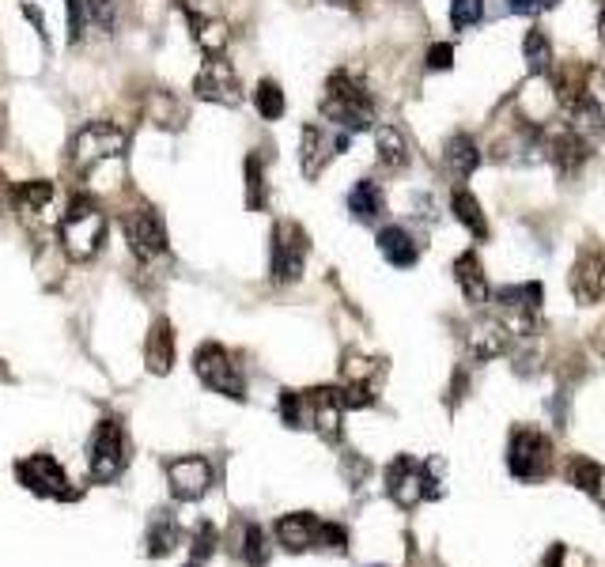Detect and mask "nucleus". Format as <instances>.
<instances>
[{
	"mask_svg": "<svg viewBox=\"0 0 605 567\" xmlns=\"http://www.w3.org/2000/svg\"><path fill=\"white\" fill-rule=\"evenodd\" d=\"M84 12L99 31H114L118 23V0H84Z\"/></svg>",
	"mask_w": 605,
	"mask_h": 567,
	"instance_id": "e433bc0d",
	"label": "nucleus"
},
{
	"mask_svg": "<svg viewBox=\"0 0 605 567\" xmlns=\"http://www.w3.org/2000/svg\"><path fill=\"white\" fill-rule=\"evenodd\" d=\"M0 140H4V106H0Z\"/></svg>",
	"mask_w": 605,
	"mask_h": 567,
	"instance_id": "a18cd8bd",
	"label": "nucleus"
},
{
	"mask_svg": "<svg viewBox=\"0 0 605 567\" xmlns=\"http://www.w3.org/2000/svg\"><path fill=\"white\" fill-rule=\"evenodd\" d=\"M140 110H144V118L152 121V125H159V129H178V125L186 121V110H182V103L174 99L171 91H148Z\"/></svg>",
	"mask_w": 605,
	"mask_h": 567,
	"instance_id": "4be33fe9",
	"label": "nucleus"
},
{
	"mask_svg": "<svg viewBox=\"0 0 605 567\" xmlns=\"http://www.w3.org/2000/svg\"><path fill=\"white\" fill-rule=\"evenodd\" d=\"M598 35H602V42H605V12H602V19H598Z\"/></svg>",
	"mask_w": 605,
	"mask_h": 567,
	"instance_id": "c03bdc74",
	"label": "nucleus"
},
{
	"mask_svg": "<svg viewBox=\"0 0 605 567\" xmlns=\"http://www.w3.org/2000/svg\"><path fill=\"white\" fill-rule=\"evenodd\" d=\"M129 148L125 129L114 121H87L84 129L72 137V163L84 174H91L95 167H103L110 159H121V152Z\"/></svg>",
	"mask_w": 605,
	"mask_h": 567,
	"instance_id": "7ed1b4c3",
	"label": "nucleus"
},
{
	"mask_svg": "<svg viewBox=\"0 0 605 567\" xmlns=\"http://www.w3.org/2000/svg\"><path fill=\"white\" fill-rule=\"evenodd\" d=\"M87 465H91V477L99 484L118 481L129 465V443H125V428L118 420H99V428L91 435V447H87Z\"/></svg>",
	"mask_w": 605,
	"mask_h": 567,
	"instance_id": "39448f33",
	"label": "nucleus"
},
{
	"mask_svg": "<svg viewBox=\"0 0 605 567\" xmlns=\"http://www.w3.org/2000/svg\"><path fill=\"white\" fill-rule=\"evenodd\" d=\"M571 292L583 303H598L605 295V254H583L571 269Z\"/></svg>",
	"mask_w": 605,
	"mask_h": 567,
	"instance_id": "2eb2a0df",
	"label": "nucleus"
},
{
	"mask_svg": "<svg viewBox=\"0 0 605 567\" xmlns=\"http://www.w3.org/2000/svg\"><path fill=\"white\" fill-rule=\"evenodd\" d=\"M193 95L205 99V103H216V106H239L242 103L239 72L231 69V61H224V57H212L205 69L197 72Z\"/></svg>",
	"mask_w": 605,
	"mask_h": 567,
	"instance_id": "9b49d317",
	"label": "nucleus"
},
{
	"mask_svg": "<svg viewBox=\"0 0 605 567\" xmlns=\"http://www.w3.org/2000/svg\"><path fill=\"white\" fill-rule=\"evenodd\" d=\"M144 363L152 375H167L174 367V326L167 318H156L144 341Z\"/></svg>",
	"mask_w": 605,
	"mask_h": 567,
	"instance_id": "f3484780",
	"label": "nucleus"
},
{
	"mask_svg": "<svg viewBox=\"0 0 605 567\" xmlns=\"http://www.w3.org/2000/svg\"><path fill=\"white\" fill-rule=\"evenodd\" d=\"M121 231H125V239H129L137 258L152 261L167 254V224H163V216L152 205H140L133 212H125Z\"/></svg>",
	"mask_w": 605,
	"mask_h": 567,
	"instance_id": "6e6552de",
	"label": "nucleus"
},
{
	"mask_svg": "<svg viewBox=\"0 0 605 567\" xmlns=\"http://www.w3.org/2000/svg\"><path fill=\"white\" fill-rule=\"evenodd\" d=\"M541 567H590V560L583 556V552L571 549V545H553Z\"/></svg>",
	"mask_w": 605,
	"mask_h": 567,
	"instance_id": "4c0bfd02",
	"label": "nucleus"
},
{
	"mask_svg": "<svg viewBox=\"0 0 605 567\" xmlns=\"http://www.w3.org/2000/svg\"><path fill=\"white\" fill-rule=\"evenodd\" d=\"M254 106H258V114L265 121H280V118H284L288 103H284V91H280L277 80H261V84L254 87Z\"/></svg>",
	"mask_w": 605,
	"mask_h": 567,
	"instance_id": "7c9ffc66",
	"label": "nucleus"
},
{
	"mask_svg": "<svg viewBox=\"0 0 605 567\" xmlns=\"http://www.w3.org/2000/svg\"><path fill=\"white\" fill-rule=\"evenodd\" d=\"M382 189L379 182H371V178H363V182H356L352 186V193H348V212L360 220V224H371L375 216L382 212Z\"/></svg>",
	"mask_w": 605,
	"mask_h": 567,
	"instance_id": "bb28decb",
	"label": "nucleus"
},
{
	"mask_svg": "<svg viewBox=\"0 0 605 567\" xmlns=\"http://www.w3.org/2000/svg\"><path fill=\"white\" fill-rule=\"evenodd\" d=\"M450 212H454L458 224L469 227L473 239H488V220H484L481 205H477V197H473L469 189H454V193H450Z\"/></svg>",
	"mask_w": 605,
	"mask_h": 567,
	"instance_id": "b1692460",
	"label": "nucleus"
},
{
	"mask_svg": "<svg viewBox=\"0 0 605 567\" xmlns=\"http://www.w3.org/2000/svg\"><path fill=\"white\" fill-rule=\"evenodd\" d=\"M193 371H197V378L205 382L212 394L235 397V401L246 397V378H242L239 363L231 360V352H227L224 344H216V341L201 344V348L193 352Z\"/></svg>",
	"mask_w": 605,
	"mask_h": 567,
	"instance_id": "20e7f679",
	"label": "nucleus"
},
{
	"mask_svg": "<svg viewBox=\"0 0 605 567\" xmlns=\"http://www.w3.org/2000/svg\"><path fill=\"white\" fill-rule=\"evenodd\" d=\"M375 148H379V163L386 171H405L409 159H413L409 140H405V133H401L398 125H382L379 133H375Z\"/></svg>",
	"mask_w": 605,
	"mask_h": 567,
	"instance_id": "412c9836",
	"label": "nucleus"
},
{
	"mask_svg": "<svg viewBox=\"0 0 605 567\" xmlns=\"http://www.w3.org/2000/svg\"><path fill=\"white\" fill-rule=\"evenodd\" d=\"M186 19H190V31H193V42L208 53V57H220L227 50V42H231V27H227L224 19H212V16H197L186 8Z\"/></svg>",
	"mask_w": 605,
	"mask_h": 567,
	"instance_id": "6ab92c4d",
	"label": "nucleus"
},
{
	"mask_svg": "<svg viewBox=\"0 0 605 567\" xmlns=\"http://www.w3.org/2000/svg\"><path fill=\"white\" fill-rule=\"evenodd\" d=\"M178 537H182L178 526L167 522V518H159L156 526L148 530V552H152V556H167V552L178 549Z\"/></svg>",
	"mask_w": 605,
	"mask_h": 567,
	"instance_id": "72a5a7b5",
	"label": "nucleus"
},
{
	"mask_svg": "<svg viewBox=\"0 0 605 567\" xmlns=\"http://www.w3.org/2000/svg\"><path fill=\"white\" fill-rule=\"evenodd\" d=\"M553 159H556V167H560L564 174L575 171V167L587 159V140H583V133H579V129L560 133V137L553 140Z\"/></svg>",
	"mask_w": 605,
	"mask_h": 567,
	"instance_id": "cd10ccee",
	"label": "nucleus"
},
{
	"mask_svg": "<svg viewBox=\"0 0 605 567\" xmlns=\"http://www.w3.org/2000/svg\"><path fill=\"white\" fill-rule=\"evenodd\" d=\"M307 265V235L299 224H277L273 227V265L269 273L277 284H295Z\"/></svg>",
	"mask_w": 605,
	"mask_h": 567,
	"instance_id": "1a4fd4ad",
	"label": "nucleus"
},
{
	"mask_svg": "<svg viewBox=\"0 0 605 567\" xmlns=\"http://www.w3.org/2000/svg\"><path fill=\"white\" fill-rule=\"evenodd\" d=\"M553 462V443L541 435V431L519 428L511 435V447H507V469L519 477V481H537L549 473Z\"/></svg>",
	"mask_w": 605,
	"mask_h": 567,
	"instance_id": "0eeeda50",
	"label": "nucleus"
},
{
	"mask_svg": "<svg viewBox=\"0 0 605 567\" xmlns=\"http://www.w3.org/2000/svg\"><path fill=\"white\" fill-rule=\"evenodd\" d=\"M379 254L394 269H413L416 258H420V246L413 242V235L405 227H382L379 231Z\"/></svg>",
	"mask_w": 605,
	"mask_h": 567,
	"instance_id": "a211bd4d",
	"label": "nucleus"
},
{
	"mask_svg": "<svg viewBox=\"0 0 605 567\" xmlns=\"http://www.w3.org/2000/svg\"><path fill=\"white\" fill-rule=\"evenodd\" d=\"M484 0H450V27L454 31H469L473 23H481Z\"/></svg>",
	"mask_w": 605,
	"mask_h": 567,
	"instance_id": "f704fd0d",
	"label": "nucleus"
},
{
	"mask_svg": "<svg viewBox=\"0 0 605 567\" xmlns=\"http://www.w3.org/2000/svg\"><path fill=\"white\" fill-rule=\"evenodd\" d=\"M269 205V186H265V171H261L258 155H246V208L258 212Z\"/></svg>",
	"mask_w": 605,
	"mask_h": 567,
	"instance_id": "2f4dec72",
	"label": "nucleus"
},
{
	"mask_svg": "<svg viewBox=\"0 0 605 567\" xmlns=\"http://www.w3.org/2000/svg\"><path fill=\"white\" fill-rule=\"evenodd\" d=\"M443 163H447L450 178H469V174L481 167V148H477V140L466 137V133H454L447 140V152H443Z\"/></svg>",
	"mask_w": 605,
	"mask_h": 567,
	"instance_id": "aec40b11",
	"label": "nucleus"
},
{
	"mask_svg": "<svg viewBox=\"0 0 605 567\" xmlns=\"http://www.w3.org/2000/svg\"><path fill=\"white\" fill-rule=\"evenodd\" d=\"M57 235H61V246L69 250V258L91 261L95 254H99L103 235H106L103 208L95 205L91 197H72L69 208H65V216H61Z\"/></svg>",
	"mask_w": 605,
	"mask_h": 567,
	"instance_id": "f03ea898",
	"label": "nucleus"
},
{
	"mask_svg": "<svg viewBox=\"0 0 605 567\" xmlns=\"http://www.w3.org/2000/svg\"><path fill=\"white\" fill-rule=\"evenodd\" d=\"M469 348H473V356H481V360H492V356H500L503 348H507V329L500 322H484L469 333Z\"/></svg>",
	"mask_w": 605,
	"mask_h": 567,
	"instance_id": "c85d7f7f",
	"label": "nucleus"
},
{
	"mask_svg": "<svg viewBox=\"0 0 605 567\" xmlns=\"http://www.w3.org/2000/svg\"><path fill=\"white\" fill-rule=\"evenodd\" d=\"M454 280H458V288L466 295L469 303H484L488 299V280H484V269H481V258L466 250L462 258L454 261Z\"/></svg>",
	"mask_w": 605,
	"mask_h": 567,
	"instance_id": "5701e85b",
	"label": "nucleus"
},
{
	"mask_svg": "<svg viewBox=\"0 0 605 567\" xmlns=\"http://www.w3.org/2000/svg\"><path fill=\"white\" fill-rule=\"evenodd\" d=\"M16 477L27 492L35 496H46V499H76V492L69 488V477L65 469L53 462L50 454H31L16 465Z\"/></svg>",
	"mask_w": 605,
	"mask_h": 567,
	"instance_id": "9d476101",
	"label": "nucleus"
},
{
	"mask_svg": "<svg viewBox=\"0 0 605 567\" xmlns=\"http://www.w3.org/2000/svg\"><path fill=\"white\" fill-rule=\"evenodd\" d=\"M167 481H171V496L182 499V503H193L208 492L212 484V465L197 454H186V458H174L167 465Z\"/></svg>",
	"mask_w": 605,
	"mask_h": 567,
	"instance_id": "f8f14e48",
	"label": "nucleus"
},
{
	"mask_svg": "<svg viewBox=\"0 0 605 567\" xmlns=\"http://www.w3.org/2000/svg\"><path fill=\"white\" fill-rule=\"evenodd\" d=\"M541 303V288L537 284H522V288H503L500 307L507 314V329H530Z\"/></svg>",
	"mask_w": 605,
	"mask_h": 567,
	"instance_id": "dca6fc26",
	"label": "nucleus"
},
{
	"mask_svg": "<svg viewBox=\"0 0 605 567\" xmlns=\"http://www.w3.org/2000/svg\"><path fill=\"white\" fill-rule=\"evenodd\" d=\"M190 567H193V564H190Z\"/></svg>",
	"mask_w": 605,
	"mask_h": 567,
	"instance_id": "49530a36",
	"label": "nucleus"
},
{
	"mask_svg": "<svg viewBox=\"0 0 605 567\" xmlns=\"http://www.w3.org/2000/svg\"><path fill=\"white\" fill-rule=\"evenodd\" d=\"M322 118L348 129V133H360V129H371L375 103L352 72H333L326 84V99H322Z\"/></svg>",
	"mask_w": 605,
	"mask_h": 567,
	"instance_id": "f257e3e1",
	"label": "nucleus"
},
{
	"mask_svg": "<svg viewBox=\"0 0 605 567\" xmlns=\"http://www.w3.org/2000/svg\"><path fill=\"white\" fill-rule=\"evenodd\" d=\"M329 159V140L318 125H303V144H299V163L307 178H318Z\"/></svg>",
	"mask_w": 605,
	"mask_h": 567,
	"instance_id": "393cba45",
	"label": "nucleus"
},
{
	"mask_svg": "<svg viewBox=\"0 0 605 567\" xmlns=\"http://www.w3.org/2000/svg\"><path fill=\"white\" fill-rule=\"evenodd\" d=\"M333 4H341V8H360V0H333Z\"/></svg>",
	"mask_w": 605,
	"mask_h": 567,
	"instance_id": "37998d69",
	"label": "nucleus"
},
{
	"mask_svg": "<svg viewBox=\"0 0 605 567\" xmlns=\"http://www.w3.org/2000/svg\"><path fill=\"white\" fill-rule=\"evenodd\" d=\"M16 201H19V208H23V212H42V208H50L53 182H50V178H31V182H19Z\"/></svg>",
	"mask_w": 605,
	"mask_h": 567,
	"instance_id": "c756f323",
	"label": "nucleus"
},
{
	"mask_svg": "<svg viewBox=\"0 0 605 567\" xmlns=\"http://www.w3.org/2000/svg\"><path fill=\"white\" fill-rule=\"evenodd\" d=\"M522 53H526V61H530V69H534V72L549 69V57H553V50H549V38H545V31H530V35H526V46H522Z\"/></svg>",
	"mask_w": 605,
	"mask_h": 567,
	"instance_id": "c9c22d12",
	"label": "nucleus"
},
{
	"mask_svg": "<svg viewBox=\"0 0 605 567\" xmlns=\"http://www.w3.org/2000/svg\"><path fill=\"white\" fill-rule=\"evenodd\" d=\"M269 533L261 530L258 522H250L246 526V541H242V560H246V567H265L269 564Z\"/></svg>",
	"mask_w": 605,
	"mask_h": 567,
	"instance_id": "473e14b6",
	"label": "nucleus"
},
{
	"mask_svg": "<svg viewBox=\"0 0 605 567\" xmlns=\"http://www.w3.org/2000/svg\"><path fill=\"white\" fill-rule=\"evenodd\" d=\"M212 549H216V530H212V522H201V530L193 533V556L205 560L212 556Z\"/></svg>",
	"mask_w": 605,
	"mask_h": 567,
	"instance_id": "ea45409f",
	"label": "nucleus"
},
{
	"mask_svg": "<svg viewBox=\"0 0 605 567\" xmlns=\"http://www.w3.org/2000/svg\"><path fill=\"white\" fill-rule=\"evenodd\" d=\"M575 129L583 133L587 125L605 129V69H587L583 72V103L571 110Z\"/></svg>",
	"mask_w": 605,
	"mask_h": 567,
	"instance_id": "ddd939ff",
	"label": "nucleus"
},
{
	"mask_svg": "<svg viewBox=\"0 0 605 567\" xmlns=\"http://www.w3.org/2000/svg\"><path fill=\"white\" fill-rule=\"evenodd\" d=\"M553 4H560V0H507V8L519 12V16H537V12L553 8Z\"/></svg>",
	"mask_w": 605,
	"mask_h": 567,
	"instance_id": "79ce46f5",
	"label": "nucleus"
},
{
	"mask_svg": "<svg viewBox=\"0 0 605 567\" xmlns=\"http://www.w3.org/2000/svg\"><path fill=\"white\" fill-rule=\"evenodd\" d=\"M318 530H322V522L311 511H295V515H284L277 522V541L288 552H307L318 545Z\"/></svg>",
	"mask_w": 605,
	"mask_h": 567,
	"instance_id": "4468645a",
	"label": "nucleus"
},
{
	"mask_svg": "<svg viewBox=\"0 0 605 567\" xmlns=\"http://www.w3.org/2000/svg\"><path fill=\"white\" fill-rule=\"evenodd\" d=\"M386 492L398 507H416L420 499H435L439 488H435L432 469L424 462H416L409 454H401L394 462L386 465Z\"/></svg>",
	"mask_w": 605,
	"mask_h": 567,
	"instance_id": "423d86ee",
	"label": "nucleus"
},
{
	"mask_svg": "<svg viewBox=\"0 0 605 567\" xmlns=\"http://www.w3.org/2000/svg\"><path fill=\"white\" fill-rule=\"evenodd\" d=\"M454 65V46H447V42H435L432 50H428V69L439 72V69H450Z\"/></svg>",
	"mask_w": 605,
	"mask_h": 567,
	"instance_id": "a19ab883",
	"label": "nucleus"
},
{
	"mask_svg": "<svg viewBox=\"0 0 605 567\" xmlns=\"http://www.w3.org/2000/svg\"><path fill=\"white\" fill-rule=\"evenodd\" d=\"M568 481L605 507V465L590 462V458H575V462L568 465Z\"/></svg>",
	"mask_w": 605,
	"mask_h": 567,
	"instance_id": "a878e982",
	"label": "nucleus"
},
{
	"mask_svg": "<svg viewBox=\"0 0 605 567\" xmlns=\"http://www.w3.org/2000/svg\"><path fill=\"white\" fill-rule=\"evenodd\" d=\"M65 16H69V42L80 46V38H84V0H65Z\"/></svg>",
	"mask_w": 605,
	"mask_h": 567,
	"instance_id": "58836bf2",
	"label": "nucleus"
}]
</instances>
